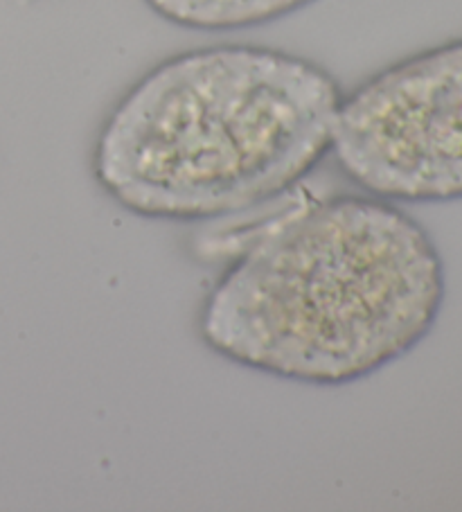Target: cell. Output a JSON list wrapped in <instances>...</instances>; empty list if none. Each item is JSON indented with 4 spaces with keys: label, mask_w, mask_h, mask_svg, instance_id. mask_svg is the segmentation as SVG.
Here are the masks:
<instances>
[{
    "label": "cell",
    "mask_w": 462,
    "mask_h": 512,
    "mask_svg": "<svg viewBox=\"0 0 462 512\" xmlns=\"http://www.w3.org/2000/svg\"><path fill=\"white\" fill-rule=\"evenodd\" d=\"M444 296L424 226L395 201L343 194L264 226L212 285L199 334L242 368L345 386L420 346Z\"/></svg>",
    "instance_id": "6da1fadb"
},
{
    "label": "cell",
    "mask_w": 462,
    "mask_h": 512,
    "mask_svg": "<svg viewBox=\"0 0 462 512\" xmlns=\"http://www.w3.org/2000/svg\"><path fill=\"white\" fill-rule=\"evenodd\" d=\"M341 84L291 52L221 43L167 57L124 93L93 176L127 213L217 219L280 197L332 154Z\"/></svg>",
    "instance_id": "7a4b0ae2"
},
{
    "label": "cell",
    "mask_w": 462,
    "mask_h": 512,
    "mask_svg": "<svg viewBox=\"0 0 462 512\" xmlns=\"http://www.w3.org/2000/svg\"><path fill=\"white\" fill-rule=\"evenodd\" d=\"M332 156L372 197L462 199V39L417 52L343 93Z\"/></svg>",
    "instance_id": "3957f363"
},
{
    "label": "cell",
    "mask_w": 462,
    "mask_h": 512,
    "mask_svg": "<svg viewBox=\"0 0 462 512\" xmlns=\"http://www.w3.org/2000/svg\"><path fill=\"white\" fill-rule=\"evenodd\" d=\"M318 0H145L163 21L183 30L235 32L287 19Z\"/></svg>",
    "instance_id": "277c9868"
}]
</instances>
